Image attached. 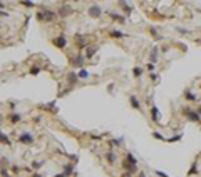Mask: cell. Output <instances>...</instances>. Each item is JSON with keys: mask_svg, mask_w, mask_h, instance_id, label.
I'll return each mask as SVG.
<instances>
[{"mask_svg": "<svg viewBox=\"0 0 201 177\" xmlns=\"http://www.w3.org/2000/svg\"><path fill=\"white\" fill-rule=\"evenodd\" d=\"M124 169H126V174H134L137 170V165H133V164H129L128 160L124 162Z\"/></svg>", "mask_w": 201, "mask_h": 177, "instance_id": "9c48e42d", "label": "cell"}, {"mask_svg": "<svg viewBox=\"0 0 201 177\" xmlns=\"http://www.w3.org/2000/svg\"><path fill=\"white\" fill-rule=\"evenodd\" d=\"M106 156H107V162H109V164H114V162H116V159H117L114 152H107Z\"/></svg>", "mask_w": 201, "mask_h": 177, "instance_id": "2e32d148", "label": "cell"}, {"mask_svg": "<svg viewBox=\"0 0 201 177\" xmlns=\"http://www.w3.org/2000/svg\"><path fill=\"white\" fill-rule=\"evenodd\" d=\"M20 120H22L20 114H10V122L17 124V122H20Z\"/></svg>", "mask_w": 201, "mask_h": 177, "instance_id": "e0dca14e", "label": "cell"}, {"mask_svg": "<svg viewBox=\"0 0 201 177\" xmlns=\"http://www.w3.org/2000/svg\"><path fill=\"white\" fill-rule=\"evenodd\" d=\"M111 35H112V37H114V38H122V37H124L126 34H122L121 30H112V32H111Z\"/></svg>", "mask_w": 201, "mask_h": 177, "instance_id": "d6986e66", "label": "cell"}, {"mask_svg": "<svg viewBox=\"0 0 201 177\" xmlns=\"http://www.w3.org/2000/svg\"><path fill=\"white\" fill-rule=\"evenodd\" d=\"M72 63L76 67H82V63H84V57L82 55H77L76 59H72Z\"/></svg>", "mask_w": 201, "mask_h": 177, "instance_id": "7c38bea8", "label": "cell"}, {"mask_svg": "<svg viewBox=\"0 0 201 177\" xmlns=\"http://www.w3.org/2000/svg\"><path fill=\"white\" fill-rule=\"evenodd\" d=\"M0 174H2V177H10V174L7 172L5 169H2V170H0Z\"/></svg>", "mask_w": 201, "mask_h": 177, "instance_id": "f546056e", "label": "cell"}, {"mask_svg": "<svg viewBox=\"0 0 201 177\" xmlns=\"http://www.w3.org/2000/svg\"><path fill=\"white\" fill-rule=\"evenodd\" d=\"M0 144H7V145H10V139H9V135H5L4 132L0 131Z\"/></svg>", "mask_w": 201, "mask_h": 177, "instance_id": "4fadbf2b", "label": "cell"}, {"mask_svg": "<svg viewBox=\"0 0 201 177\" xmlns=\"http://www.w3.org/2000/svg\"><path fill=\"white\" fill-rule=\"evenodd\" d=\"M200 174V169H198V162H193L191 167L188 170V176H198Z\"/></svg>", "mask_w": 201, "mask_h": 177, "instance_id": "30bf717a", "label": "cell"}, {"mask_svg": "<svg viewBox=\"0 0 201 177\" xmlns=\"http://www.w3.org/2000/svg\"><path fill=\"white\" fill-rule=\"evenodd\" d=\"M96 50H97L96 47H87V50H86V57H92V55L96 54Z\"/></svg>", "mask_w": 201, "mask_h": 177, "instance_id": "ffe728a7", "label": "cell"}, {"mask_svg": "<svg viewBox=\"0 0 201 177\" xmlns=\"http://www.w3.org/2000/svg\"><path fill=\"white\" fill-rule=\"evenodd\" d=\"M109 15H111V17L114 18V20H117V22H119V24H126V18H124V17H121V15H117V13L111 12V13H109Z\"/></svg>", "mask_w": 201, "mask_h": 177, "instance_id": "9a60e30c", "label": "cell"}, {"mask_svg": "<svg viewBox=\"0 0 201 177\" xmlns=\"http://www.w3.org/2000/svg\"><path fill=\"white\" fill-rule=\"evenodd\" d=\"M37 18L40 22H44V20H54V18H56V13L50 12L49 9H40V10H39V13H37Z\"/></svg>", "mask_w": 201, "mask_h": 177, "instance_id": "6da1fadb", "label": "cell"}, {"mask_svg": "<svg viewBox=\"0 0 201 177\" xmlns=\"http://www.w3.org/2000/svg\"><path fill=\"white\" fill-rule=\"evenodd\" d=\"M154 172H156V176H158V177H168L166 172H161V170H154Z\"/></svg>", "mask_w": 201, "mask_h": 177, "instance_id": "83f0119b", "label": "cell"}, {"mask_svg": "<svg viewBox=\"0 0 201 177\" xmlns=\"http://www.w3.org/2000/svg\"><path fill=\"white\" fill-rule=\"evenodd\" d=\"M19 142H22V144H32V142H34V135L29 134V132H24V134L19 135Z\"/></svg>", "mask_w": 201, "mask_h": 177, "instance_id": "3957f363", "label": "cell"}, {"mask_svg": "<svg viewBox=\"0 0 201 177\" xmlns=\"http://www.w3.org/2000/svg\"><path fill=\"white\" fill-rule=\"evenodd\" d=\"M121 140H122V139H112L109 144H111V145H119V144H121Z\"/></svg>", "mask_w": 201, "mask_h": 177, "instance_id": "4316f807", "label": "cell"}, {"mask_svg": "<svg viewBox=\"0 0 201 177\" xmlns=\"http://www.w3.org/2000/svg\"><path fill=\"white\" fill-rule=\"evenodd\" d=\"M42 164H44V162H35V164H34V167L37 169V167H40V165H42Z\"/></svg>", "mask_w": 201, "mask_h": 177, "instance_id": "d590c367", "label": "cell"}, {"mask_svg": "<svg viewBox=\"0 0 201 177\" xmlns=\"http://www.w3.org/2000/svg\"><path fill=\"white\" fill-rule=\"evenodd\" d=\"M137 177H146V174L144 172H139V176H137Z\"/></svg>", "mask_w": 201, "mask_h": 177, "instance_id": "74e56055", "label": "cell"}, {"mask_svg": "<svg viewBox=\"0 0 201 177\" xmlns=\"http://www.w3.org/2000/svg\"><path fill=\"white\" fill-rule=\"evenodd\" d=\"M133 74H134V77H141L142 75V69L141 67H134L133 69Z\"/></svg>", "mask_w": 201, "mask_h": 177, "instance_id": "44dd1931", "label": "cell"}, {"mask_svg": "<svg viewBox=\"0 0 201 177\" xmlns=\"http://www.w3.org/2000/svg\"><path fill=\"white\" fill-rule=\"evenodd\" d=\"M151 119H153L154 122H159V119H161V115H159V109L156 105L151 109Z\"/></svg>", "mask_w": 201, "mask_h": 177, "instance_id": "ba28073f", "label": "cell"}, {"mask_svg": "<svg viewBox=\"0 0 201 177\" xmlns=\"http://www.w3.org/2000/svg\"><path fill=\"white\" fill-rule=\"evenodd\" d=\"M126 160H128L129 164H133V165H137V160H136V157H134L133 154H129V152H128V154H126Z\"/></svg>", "mask_w": 201, "mask_h": 177, "instance_id": "5bb4252c", "label": "cell"}, {"mask_svg": "<svg viewBox=\"0 0 201 177\" xmlns=\"http://www.w3.org/2000/svg\"><path fill=\"white\" fill-rule=\"evenodd\" d=\"M122 177H131V174H124V176H122Z\"/></svg>", "mask_w": 201, "mask_h": 177, "instance_id": "60d3db41", "label": "cell"}, {"mask_svg": "<svg viewBox=\"0 0 201 177\" xmlns=\"http://www.w3.org/2000/svg\"><path fill=\"white\" fill-rule=\"evenodd\" d=\"M77 79H79V74H69V80H70V82H74V84H76L77 82Z\"/></svg>", "mask_w": 201, "mask_h": 177, "instance_id": "603a6c76", "label": "cell"}, {"mask_svg": "<svg viewBox=\"0 0 201 177\" xmlns=\"http://www.w3.org/2000/svg\"><path fill=\"white\" fill-rule=\"evenodd\" d=\"M184 97H186V100H191V102H196V100H198L196 94L189 92V90H186V92H184Z\"/></svg>", "mask_w": 201, "mask_h": 177, "instance_id": "8fae6325", "label": "cell"}, {"mask_svg": "<svg viewBox=\"0 0 201 177\" xmlns=\"http://www.w3.org/2000/svg\"><path fill=\"white\" fill-rule=\"evenodd\" d=\"M168 142H178V140H181V135L179 134H176V135H173V137H169V139H166Z\"/></svg>", "mask_w": 201, "mask_h": 177, "instance_id": "cb8c5ba5", "label": "cell"}, {"mask_svg": "<svg viewBox=\"0 0 201 177\" xmlns=\"http://www.w3.org/2000/svg\"><path fill=\"white\" fill-rule=\"evenodd\" d=\"M77 42H79V44L82 45V44H84V37H77Z\"/></svg>", "mask_w": 201, "mask_h": 177, "instance_id": "e575fe53", "label": "cell"}, {"mask_svg": "<svg viewBox=\"0 0 201 177\" xmlns=\"http://www.w3.org/2000/svg\"><path fill=\"white\" fill-rule=\"evenodd\" d=\"M56 177H67V176H65V174H57Z\"/></svg>", "mask_w": 201, "mask_h": 177, "instance_id": "8d00e7d4", "label": "cell"}, {"mask_svg": "<svg viewBox=\"0 0 201 177\" xmlns=\"http://www.w3.org/2000/svg\"><path fill=\"white\" fill-rule=\"evenodd\" d=\"M22 5H25V7H34V4H32V2H22Z\"/></svg>", "mask_w": 201, "mask_h": 177, "instance_id": "836d02e7", "label": "cell"}, {"mask_svg": "<svg viewBox=\"0 0 201 177\" xmlns=\"http://www.w3.org/2000/svg\"><path fill=\"white\" fill-rule=\"evenodd\" d=\"M148 70H151V74H153V70H154V63H148Z\"/></svg>", "mask_w": 201, "mask_h": 177, "instance_id": "d6a6232c", "label": "cell"}, {"mask_svg": "<svg viewBox=\"0 0 201 177\" xmlns=\"http://www.w3.org/2000/svg\"><path fill=\"white\" fill-rule=\"evenodd\" d=\"M122 7H124V12L131 13V5H128V4H122Z\"/></svg>", "mask_w": 201, "mask_h": 177, "instance_id": "f1b7e54d", "label": "cell"}, {"mask_svg": "<svg viewBox=\"0 0 201 177\" xmlns=\"http://www.w3.org/2000/svg\"><path fill=\"white\" fill-rule=\"evenodd\" d=\"M183 114L193 120V122H201V115L198 114V110H191V109H183Z\"/></svg>", "mask_w": 201, "mask_h": 177, "instance_id": "7a4b0ae2", "label": "cell"}, {"mask_svg": "<svg viewBox=\"0 0 201 177\" xmlns=\"http://www.w3.org/2000/svg\"><path fill=\"white\" fill-rule=\"evenodd\" d=\"M79 77H81V79H87V77H89V72H87L86 69H81V72H79Z\"/></svg>", "mask_w": 201, "mask_h": 177, "instance_id": "7402d4cb", "label": "cell"}, {"mask_svg": "<svg viewBox=\"0 0 201 177\" xmlns=\"http://www.w3.org/2000/svg\"><path fill=\"white\" fill-rule=\"evenodd\" d=\"M178 32H181V34H189V30H186V29H181V27H178Z\"/></svg>", "mask_w": 201, "mask_h": 177, "instance_id": "1f68e13d", "label": "cell"}, {"mask_svg": "<svg viewBox=\"0 0 201 177\" xmlns=\"http://www.w3.org/2000/svg\"><path fill=\"white\" fill-rule=\"evenodd\" d=\"M129 100H131V107L136 110H141V104H139V100H137L136 95H129Z\"/></svg>", "mask_w": 201, "mask_h": 177, "instance_id": "52a82bcc", "label": "cell"}, {"mask_svg": "<svg viewBox=\"0 0 201 177\" xmlns=\"http://www.w3.org/2000/svg\"><path fill=\"white\" fill-rule=\"evenodd\" d=\"M30 74H32V75H37V74H40V67H32Z\"/></svg>", "mask_w": 201, "mask_h": 177, "instance_id": "484cf974", "label": "cell"}, {"mask_svg": "<svg viewBox=\"0 0 201 177\" xmlns=\"http://www.w3.org/2000/svg\"><path fill=\"white\" fill-rule=\"evenodd\" d=\"M34 177H42V176H40V174H34Z\"/></svg>", "mask_w": 201, "mask_h": 177, "instance_id": "ab89813d", "label": "cell"}, {"mask_svg": "<svg viewBox=\"0 0 201 177\" xmlns=\"http://www.w3.org/2000/svg\"><path fill=\"white\" fill-rule=\"evenodd\" d=\"M74 172V165H70V164H67V165H65V167H64V174H65V176H70V174H72Z\"/></svg>", "mask_w": 201, "mask_h": 177, "instance_id": "ac0fdd59", "label": "cell"}, {"mask_svg": "<svg viewBox=\"0 0 201 177\" xmlns=\"http://www.w3.org/2000/svg\"><path fill=\"white\" fill-rule=\"evenodd\" d=\"M198 114H200V115H201V105H200V107H198Z\"/></svg>", "mask_w": 201, "mask_h": 177, "instance_id": "f35d334b", "label": "cell"}, {"mask_svg": "<svg viewBox=\"0 0 201 177\" xmlns=\"http://www.w3.org/2000/svg\"><path fill=\"white\" fill-rule=\"evenodd\" d=\"M0 124H2V115H0Z\"/></svg>", "mask_w": 201, "mask_h": 177, "instance_id": "b9f144b4", "label": "cell"}, {"mask_svg": "<svg viewBox=\"0 0 201 177\" xmlns=\"http://www.w3.org/2000/svg\"><path fill=\"white\" fill-rule=\"evenodd\" d=\"M153 137H154V139H159V140H166L163 135L159 134V132H153Z\"/></svg>", "mask_w": 201, "mask_h": 177, "instance_id": "d4e9b609", "label": "cell"}, {"mask_svg": "<svg viewBox=\"0 0 201 177\" xmlns=\"http://www.w3.org/2000/svg\"><path fill=\"white\" fill-rule=\"evenodd\" d=\"M149 77H151V80H158V79H159V77H158V74H156V72H153V74H151Z\"/></svg>", "mask_w": 201, "mask_h": 177, "instance_id": "4dcf8cb0", "label": "cell"}, {"mask_svg": "<svg viewBox=\"0 0 201 177\" xmlns=\"http://www.w3.org/2000/svg\"><path fill=\"white\" fill-rule=\"evenodd\" d=\"M67 40H65V35H59L57 38H54V45H57L59 49H64Z\"/></svg>", "mask_w": 201, "mask_h": 177, "instance_id": "5b68a950", "label": "cell"}, {"mask_svg": "<svg viewBox=\"0 0 201 177\" xmlns=\"http://www.w3.org/2000/svg\"><path fill=\"white\" fill-rule=\"evenodd\" d=\"M158 54H159V47L154 45V47H153V50H151V55H149L151 63H154V65H156V62H158Z\"/></svg>", "mask_w": 201, "mask_h": 177, "instance_id": "8992f818", "label": "cell"}, {"mask_svg": "<svg viewBox=\"0 0 201 177\" xmlns=\"http://www.w3.org/2000/svg\"><path fill=\"white\" fill-rule=\"evenodd\" d=\"M87 12H89V15H90L92 18H99L101 15H102V9H101V7H97V5L90 7V9L87 10Z\"/></svg>", "mask_w": 201, "mask_h": 177, "instance_id": "277c9868", "label": "cell"}]
</instances>
